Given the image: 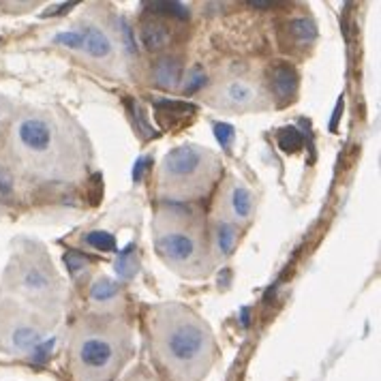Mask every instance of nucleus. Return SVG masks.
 Returning <instances> with one entry per match:
<instances>
[{"label": "nucleus", "instance_id": "nucleus-1", "mask_svg": "<svg viewBox=\"0 0 381 381\" xmlns=\"http://www.w3.org/2000/svg\"><path fill=\"white\" fill-rule=\"evenodd\" d=\"M165 349L171 360L188 365L206 352V332L193 321L176 323L165 339Z\"/></svg>", "mask_w": 381, "mask_h": 381}, {"label": "nucleus", "instance_id": "nucleus-2", "mask_svg": "<svg viewBox=\"0 0 381 381\" xmlns=\"http://www.w3.org/2000/svg\"><path fill=\"white\" fill-rule=\"evenodd\" d=\"M208 157H210V154H208L206 150H199L193 144L176 146L174 150H169L165 154L163 174L174 182H178V180L193 182V178H199V174H204Z\"/></svg>", "mask_w": 381, "mask_h": 381}, {"label": "nucleus", "instance_id": "nucleus-3", "mask_svg": "<svg viewBox=\"0 0 381 381\" xmlns=\"http://www.w3.org/2000/svg\"><path fill=\"white\" fill-rule=\"evenodd\" d=\"M157 251L163 259H169L174 264H186L197 253V242L188 234L169 232L157 238Z\"/></svg>", "mask_w": 381, "mask_h": 381}, {"label": "nucleus", "instance_id": "nucleus-4", "mask_svg": "<svg viewBox=\"0 0 381 381\" xmlns=\"http://www.w3.org/2000/svg\"><path fill=\"white\" fill-rule=\"evenodd\" d=\"M77 356L86 369H93V371L106 369L110 367V362L114 358V345L101 336H90L82 341Z\"/></svg>", "mask_w": 381, "mask_h": 381}, {"label": "nucleus", "instance_id": "nucleus-5", "mask_svg": "<svg viewBox=\"0 0 381 381\" xmlns=\"http://www.w3.org/2000/svg\"><path fill=\"white\" fill-rule=\"evenodd\" d=\"M17 137H20V142L28 150L43 152L51 144V129L47 127V123H45V120H41V118H28L20 125V129H17Z\"/></svg>", "mask_w": 381, "mask_h": 381}, {"label": "nucleus", "instance_id": "nucleus-6", "mask_svg": "<svg viewBox=\"0 0 381 381\" xmlns=\"http://www.w3.org/2000/svg\"><path fill=\"white\" fill-rule=\"evenodd\" d=\"M272 90L279 99H291L298 90V73L287 64L274 66L272 71Z\"/></svg>", "mask_w": 381, "mask_h": 381}, {"label": "nucleus", "instance_id": "nucleus-7", "mask_svg": "<svg viewBox=\"0 0 381 381\" xmlns=\"http://www.w3.org/2000/svg\"><path fill=\"white\" fill-rule=\"evenodd\" d=\"M82 39H84V49L88 51L93 58H106L112 54V41L106 37V32L95 28V26H88L82 30Z\"/></svg>", "mask_w": 381, "mask_h": 381}, {"label": "nucleus", "instance_id": "nucleus-8", "mask_svg": "<svg viewBox=\"0 0 381 381\" xmlns=\"http://www.w3.org/2000/svg\"><path fill=\"white\" fill-rule=\"evenodd\" d=\"M180 75L182 66L178 58H161L154 66V77H157V84L161 88H176L180 84Z\"/></svg>", "mask_w": 381, "mask_h": 381}, {"label": "nucleus", "instance_id": "nucleus-9", "mask_svg": "<svg viewBox=\"0 0 381 381\" xmlns=\"http://www.w3.org/2000/svg\"><path fill=\"white\" fill-rule=\"evenodd\" d=\"M140 39L146 49L159 51L169 43V30L159 22H146L140 30Z\"/></svg>", "mask_w": 381, "mask_h": 381}, {"label": "nucleus", "instance_id": "nucleus-10", "mask_svg": "<svg viewBox=\"0 0 381 381\" xmlns=\"http://www.w3.org/2000/svg\"><path fill=\"white\" fill-rule=\"evenodd\" d=\"M230 204H232V212H234L238 219H247V217L251 214V208H253L251 190L245 188V186H236V188L232 190Z\"/></svg>", "mask_w": 381, "mask_h": 381}, {"label": "nucleus", "instance_id": "nucleus-11", "mask_svg": "<svg viewBox=\"0 0 381 381\" xmlns=\"http://www.w3.org/2000/svg\"><path fill=\"white\" fill-rule=\"evenodd\" d=\"M289 34L298 43H310L317 39V28L310 20H304V17H298V20L289 22Z\"/></svg>", "mask_w": 381, "mask_h": 381}, {"label": "nucleus", "instance_id": "nucleus-12", "mask_svg": "<svg viewBox=\"0 0 381 381\" xmlns=\"http://www.w3.org/2000/svg\"><path fill=\"white\" fill-rule=\"evenodd\" d=\"M133 253H135V245H129L125 251H120L118 259H116V274L120 276V279H131V276H135L137 272V262L133 259Z\"/></svg>", "mask_w": 381, "mask_h": 381}, {"label": "nucleus", "instance_id": "nucleus-13", "mask_svg": "<svg viewBox=\"0 0 381 381\" xmlns=\"http://www.w3.org/2000/svg\"><path fill=\"white\" fill-rule=\"evenodd\" d=\"M11 341H13V345L17 349H34L41 343V334L34 330V328L24 325V328H17V330L13 332V336H11Z\"/></svg>", "mask_w": 381, "mask_h": 381}, {"label": "nucleus", "instance_id": "nucleus-14", "mask_svg": "<svg viewBox=\"0 0 381 381\" xmlns=\"http://www.w3.org/2000/svg\"><path fill=\"white\" fill-rule=\"evenodd\" d=\"M225 97H228L232 103H236V106H247V103L253 101L255 90L245 82H234V84L228 86V88H225Z\"/></svg>", "mask_w": 381, "mask_h": 381}, {"label": "nucleus", "instance_id": "nucleus-15", "mask_svg": "<svg viewBox=\"0 0 381 381\" xmlns=\"http://www.w3.org/2000/svg\"><path fill=\"white\" fill-rule=\"evenodd\" d=\"M146 7H148V11H152V13L178 17V20H184V17H188L186 5H182V3H171V0H169V3H165V0H154V3H148Z\"/></svg>", "mask_w": 381, "mask_h": 381}, {"label": "nucleus", "instance_id": "nucleus-16", "mask_svg": "<svg viewBox=\"0 0 381 381\" xmlns=\"http://www.w3.org/2000/svg\"><path fill=\"white\" fill-rule=\"evenodd\" d=\"M276 142H279L281 150H285V152H296V150H300V146H302V137H300L298 129L285 127V129L279 131V135H276Z\"/></svg>", "mask_w": 381, "mask_h": 381}, {"label": "nucleus", "instance_id": "nucleus-17", "mask_svg": "<svg viewBox=\"0 0 381 381\" xmlns=\"http://www.w3.org/2000/svg\"><path fill=\"white\" fill-rule=\"evenodd\" d=\"M116 293H118V285L112 283L110 279H99L90 287V298L97 302H108L116 296Z\"/></svg>", "mask_w": 381, "mask_h": 381}, {"label": "nucleus", "instance_id": "nucleus-18", "mask_svg": "<svg viewBox=\"0 0 381 381\" xmlns=\"http://www.w3.org/2000/svg\"><path fill=\"white\" fill-rule=\"evenodd\" d=\"M217 240H219V249L223 255H232L234 245H236V228L230 223H221L217 230Z\"/></svg>", "mask_w": 381, "mask_h": 381}, {"label": "nucleus", "instance_id": "nucleus-19", "mask_svg": "<svg viewBox=\"0 0 381 381\" xmlns=\"http://www.w3.org/2000/svg\"><path fill=\"white\" fill-rule=\"evenodd\" d=\"M86 242H88L93 249H99L103 253L116 251V238L108 232H90L88 236H86Z\"/></svg>", "mask_w": 381, "mask_h": 381}, {"label": "nucleus", "instance_id": "nucleus-20", "mask_svg": "<svg viewBox=\"0 0 381 381\" xmlns=\"http://www.w3.org/2000/svg\"><path fill=\"white\" fill-rule=\"evenodd\" d=\"M24 287L30 289V291L45 289V287H47V276H45L43 270H39V268H30V270L24 274Z\"/></svg>", "mask_w": 381, "mask_h": 381}, {"label": "nucleus", "instance_id": "nucleus-21", "mask_svg": "<svg viewBox=\"0 0 381 381\" xmlns=\"http://www.w3.org/2000/svg\"><path fill=\"white\" fill-rule=\"evenodd\" d=\"M206 84V73L201 71V66H193V71L188 73L186 84H184V93H197L201 90V86Z\"/></svg>", "mask_w": 381, "mask_h": 381}, {"label": "nucleus", "instance_id": "nucleus-22", "mask_svg": "<svg viewBox=\"0 0 381 381\" xmlns=\"http://www.w3.org/2000/svg\"><path fill=\"white\" fill-rule=\"evenodd\" d=\"M214 135H217L219 144H221L225 150H230V146H232V140H234L236 131H234V127H232V125L217 123V125H214Z\"/></svg>", "mask_w": 381, "mask_h": 381}, {"label": "nucleus", "instance_id": "nucleus-23", "mask_svg": "<svg viewBox=\"0 0 381 381\" xmlns=\"http://www.w3.org/2000/svg\"><path fill=\"white\" fill-rule=\"evenodd\" d=\"M54 41L64 47H71V49H82V45H84L82 32H60L54 37Z\"/></svg>", "mask_w": 381, "mask_h": 381}, {"label": "nucleus", "instance_id": "nucleus-24", "mask_svg": "<svg viewBox=\"0 0 381 381\" xmlns=\"http://www.w3.org/2000/svg\"><path fill=\"white\" fill-rule=\"evenodd\" d=\"M64 264H66L69 272H71V274L75 276L79 270L86 268V264H88V259H86L84 255H79V253H66V255H64Z\"/></svg>", "mask_w": 381, "mask_h": 381}, {"label": "nucleus", "instance_id": "nucleus-25", "mask_svg": "<svg viewBox=\"0 0 381 381\" xmlns=\"http://www.w3.org/2000/svg\"><path fill=\"white\" fill-rule=\"evenodd\" d=\"M13 193V178L9 171L0 165V195L3 197H9Z\"/></svg>", "mask_w": 381, "mask_h": 381}, {"label": "nucleus", "instance_id": "nucleus-26", "mask_svg": "<svg viewBox=\"0 0 381 381\" xmlns=\"http://www.w3.org/2000/svg\"><path fill=\"white\" fill-rule=\"evenodd\" d=\"M51 347H54V341H49V343H39L37 347H34V354H32V360L34 362H45L47 360V356H49V352H51Z\"/></svg>", "mask_w": 381, "mask_h": 381}, {"label": "nucleus", "instance_id": "nucleus-27", "mask_svg": "<svg viewBox=\"0 0 381 381\" xmlns=\"http://www.w3.org/2000/svg\"><path fill=\"white\" fill-rule=\"evenodd\" d=\"M123 37H125L127 49H129V51H135L137 45H135V39H133V30H131V26H129L127 22H123Z\"/></svg>", "mask_w": 381, "mask_h": 381}, {"label": "nucleus", "instance_id": "nucleus-28", "mask_svg": "<svg viewBox=\"0 0 381 381\" xmlns=\"http://www.w3.org/2000/svg\"><path fill=\"white\" fill-rule=\"evenodd\" d=\"M144 169H146V159H137L135 165H133V180L135 182H140L142 180V174H144Z\"/></svg>", "mask_w": 381, "mask_h": 381}, {"label": "nucleus", "instance_id": "nucleus-29", "mask_svg": "<svg viewBox=\"0 0 381 381\" xmlns=\"http://www.w3.org/2000/svg\"><path fill=\"white\" fill-rule=\"evenodd\" d=\"M73 5H75V3H66V5H58V7H56L54 11H45V13H43V17H51V15H58V13H62V11H69V9H71Z\"/></svg>", "mask_w": 381, "mask_h": 381}, {"label": "nucleus", "instance_id": "nucleus-30", "mask_svg": "<svg viewBox=\"0 0 381 381\" xmlns=\"http://www.w3.org/2000/svg\"><path fill=\"white\" fill-rule=\"evenodd\" d=\"M242 325H249V308H245V310H242Z\"/></svg>", "mask_w": 381, "mask_h": 381}]
</instances>
